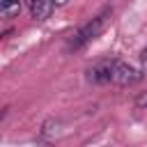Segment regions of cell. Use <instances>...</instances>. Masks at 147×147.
<instances>
[{"label": "cell", "mask_w": 147, "mask_h": 147, "mask_svg": "<svg viewBox=\"0 0 147 147\" xmlns=\"http://www.w3.org/2000/svg\"><path fill=\"white\" fill-rule=\"evenodd\" d=\"M145 78V71L136 69L133 64L124 62V60H99L87 69V80L96 83V85H119V87H131L138 85Z\"/></svg>", "instance_id": "cell-1"}, {"label": "cell", "mask_w": 147, "mask_h": 147, "mask_svg": "<svg viewBox=\"0 0 147 147\" xmlns=\"http://www.w3.org/2000/svg\"><path fill=\"white\" fill-rule=\"evenodd\" d=\"M23 2H25L28 11H30V16H32L34 21H46V18H51V14H53V9H55V2H53V0H23Z\"/></svg>", "instance_id": "cell-3"}, {"label": "cell", "mask_w": 147, "mask_h": 147, "mask_svg": "<svg viewBox=\"0 0 147 147\" xmlns=\"http://www.w3.org/2000/svg\"><path fill=\"white\" fill-rule=\"evenodd\" d=\"M23 5H25L23 0H2L0 2V16L5 21H11V18H16L21 14V7Z\"/></svg>", "instance_id": "cell-4"}, {"label": "cell", "mask_w": 147, "mask_h": 147, "mask_svg": "<svg viewBox=\"0 0 147 147\" xmlns=\"http://www.w3.org/2000/svg\"><path fill=\"white\" fill-rule=\"evenodd\" d=\"M53 2H55V7H64L69 0H53Z\"/></svg>", "instance_id": "cell-7"}, {"label": "cell", "mask_w": 147, "mask_h": 147, "mask_svg": "<svg viewBox=\"0 0 147 147\" xmlns=\"http://www.w3.org/2000/svg\"><path fill=\"white\" fill-rule=\"evenodd\" d=\"M140 60H142V71L147 74V48H145V51L140 53Z\"/></svg>", "instance_id": "cell-6"}, {"label": "cell", "mask_w": 147, "mask_h": 147, "mask_svg": "<svg viewBox=\"0 0 147 147\" xmlns=\"http://www.w3.org/2000/svg\"><path fill=\"white\" fill-rule=\"evenodd\" d=\"M136 106H138V108H142V110H147V92H142V94L136 99Z\"/></svg>", "instance_id": "cell-5"}, {"label": "cell", "mask_w": 147, "mask_h": 147, "mask_svg": "<svg viewBox=\"0 0 147 147\" xmlns=\"http://www.w3.org/2000/svg\"><path fill=\"white\" fill-rule=\"evenodd\" d=\"M110 18H113V7H103L96 16H92L85 25H80V28L76 30V34H74L71 41H69V51H80V48H85L87 44H92V41L108 28Z\"/></svg>", "instance_id": "cell-2"}]
</instances>
